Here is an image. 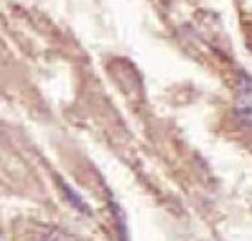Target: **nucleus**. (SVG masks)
<instances>
[{
    "label": "nucleus",
    "instance_id": "f257e3e1",
    "mask_svg": "<svg viewBox=\"0 0 252 241\" xmlns=\"http://www.w3.org/2000/svg\"><path fill=\"white\" fill-rule=\"evenodd\" d=\"M13 241H69V238L57 227L20 219L13 223Z\"/></svg>",
    "mask_w": 252,
    "mask_h": 241
}]
</instances>
